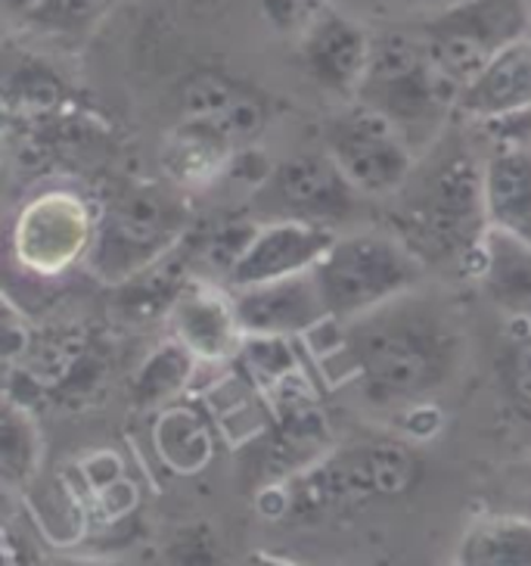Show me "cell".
Returning a JSON list of instances; mask_svg holds the SVG:
<instances>
[{"mask_svg":"<svg viewBox=\"0 0 531 566\" xmlns=\"http://www.w3.org/2000/svg\"><path fill=\"white\" fill-rule=\"evenodd\" d=\"M411 293L339 321L346 334L336 339V358L373 405L407 408L429 399L457 365V327L432 302Z\"/></svg>","mask_w":531,"mask_h":566,"instance_id":"obj_1","label":"cell"},{"mask_svg":"<svg viewBox=\"0 0 531 566\" xmlns=\"http://www.w3.org/2000/svg\"><path fill=\"white\" fill-rule=\"evenodd\" d=\"M354 101L392 118L420 150L457 113L460 84L435 66L420 34L392 32L373 38Z\"/></svg>","mask_w":531,"mask_h":566,"instance_id":"obj_2","label":"cell"},{"mask_svg":"<svg viewBox=\"0 0 531 566\" xmlns=\"http://www.w3.org/2000/svg\"><path fill=\"white\" fill-rule=\"evenodd\" d=\"M187 231L190 209L178 197V184H125L100 206V224L87 268L103 283L118 286L178 250Z\"/></svg>","mask_w":531,"mask_h":566,"instance_id":"obj_3","label":"cell"},{"mask_svg":"<svg viewBox=\"0 0 531 566\" xmlns=\"http://www.w3.org/2000/svg\"><path fill=\"white\" fill-rule=\"evenodd\" d=\"M401 240L426 262L450 259L464 271H476L481 240L488 231L481 166L469 153H454L420 184L399 218Z\"/></svg>","mask_w":531,"mask_h":566,"instance_id":"obj_4","label":"cell"},{"mask_svg":"<svg viewBox=\"0 0 531 566\" xmlns=\"http://www.w3.org/2000/svg\"><path fill=\"white\" fill-rule=\"evenodd\" d=\"M426 262L399 233L336 237L315 274L330 305L332 321H351L376 305L399 300L423 281Z\"/></svg>","mask_w":531,"mask_h":566,"instance_id":"obj_5","label":"cell"},{"mask_svg":"<svg viewBox=\"0 0 531 566\" xmlns=\"http://www.w3.org/2000/svg\"><path fill=\"white\" fill-rule=\"evenodd\" d=\"M100 209L72 184H51L19 206L10 228V250L22 271L60 277L87 262L97 240Z\"/></svg>","mask_w":531,"mask_h":566,"instance_id":"obj_6","label":"cell"},{"mask_svg":"<svg viewBox=\"0 0 531 566\" xmlns=\"http://www.w3.org/2000/svg\"><path fill=\"white\" fill-rule=\"evenodd\" d=\"M525 34H531L525 0H450L420 29L435 66L460 84V91Z\"/></svg>","mask_w":531,"mask_h":566,"instance_id":"obj_7","label":"cell"},{"mask_svg":"<svg viewBox=\"0 0 531 566\" xmlns=\"http://www.w3.org/2000/svg\"><path fill=\"white\" fill-rule=\"evenodd\" d=\"M327 153L342 168L351 187L367 197L399 193L411 181L416 147L411 137L380 109L358 103L336 118L327 132Z\"/></svg>","mask_w":531,"mask_h":566,"instance_id":"obj_8","label":"cell"},{"mask_svg":"<svg viewBox=\"0 0 531 566\" xmlns=\"http://www.w3.org/2000/svg\"><path fill=\"white\" fill-rule=\"evenodd\" d=\"M336 237L339 233L330 224H317L305 218H270L255 228L246 250L233 262L224 286L243 290L311 271L327 255Z\"/></svg>","mask_w":531,"mask_h":566,"instance_id":"obj_9","label":"cell"},{"mask_svg":"<svg viewBox=\"0 0 531 566\" xmlns=\"http://www.w3.org/2000/svg\"><path fill=\"white\" fill-rule=\"evenodd\" d=\"M231 293L246 334L296 339V336L315 334L327 321H332L315 268L293 277H280V281L231 290Z\"/></svg>","mask_w":531,"mask_h":566,"instance_id":"obj_10","label":"cell"},{"mask_svg":"<svg viewBox=\"0 0 531 566\" xmlns=\"http://www.w3.org/2000/svg\"><path fill=\"white\" fill-rule=\"evenodd\" d=\"M373 51V34L358 19L346 17L332 3H320L299 34V56L308 75L332 94H358Z\"/></svg>","mask_w":531,"mask_h":566,"instance_id":"obj_11","label":"cell"},{"mask_svg":"<svg viewBox=\"0 0 531 566\" xmlns=\"http://www.w3.org/2000/svg\"><path fill=\"white\" fill-rule=\"evenodd\" d=\"M258 193H267L270 200L280 202L277 218H305L330 228L351 216L358 197V190L342 175V168L332 163L330 153L323 156L305 153L286 159L274 168V175Z\"/></svg>","mask_w":531,"mask_h":566,"instance_id":"obj_12","label":"cell"},{"mask_svg":"<svg viewBox=\"0 0 531 566\" xmlns=\"http://www.w3.org/2000/svg\"><path fill=\"white\" fill-rule=\"evenodd\" d=\"M168 324L202 365L231 361L246 339L231 290L227 286L221 290L212 281H200V277L187 281L181 296L168 312Z\"/></svg>","mask_w":531,"mask_h":566,"instance_id":"obj_13","label":"cell"},{"mask_svg":"<svg viewBox=\"0 0 531 566\" xmlns=\"http://www.w3.org/2000/svg\"><path fill=\"white\" fill-rule=\"evenodd\" d=\"M183 118L209 122L231 137L236 147H249L267 125V103L249 84L236 82L217 69L193 72L181 84Z\"/></svg>","mask_w":531,"mask_h":566,"instance_id":"obj_14","label":"cell"},{"mask_svg":"<svg viewBox=\"0 0 531 566\" xmlns=\"http://www.w3.org/2000/svg\"><path fill=\"white\" fill-rule=\"evenodd\" d=\"M236 150L240 147L221 128L183 118L178 128L168 132L159 150V166L166 181L178 187H212L227 178Z\"/></svg>","mask_w":531,"mask_h":566,"instance_id":"obj_15","label":"cell"},{"mask_svg":"<svg viewBox=\"0 0 531 566\" xmlns=\"http://www.w3.org/2000/svg\"><path fill=\"white\" fill-rule=\"evenodd\" d=\"M531 106V34L513 41L460 91L457 116L485 118Z\"/></svg>","mask_w":531,"mask_h":566,"instance_id":"obj_16","label":"cell"},{"mask_svg":"<svg viewBox=\"0 0 531 566\" xmlns=\"http://www.w3.org/2000/svg\"><path fill=\"white\" fill-rule=\"evenodd\" d=\"M472 277H479L488 296L507 315L531 327V243L513 233L488 228L481 240L479 262Z\"/></svg>","mask_w":531,"mask_h":566,"instance_id":"obj_17","label":"cell"},{"mask_svg":"<svg viewBox=\"0 0 531 566\" xmlns=\"http://www.w3.org/2000/svg\"><path fill=\"white\" fill-rule=\"evenodd\" d=\"M481 197L488 228L531 243V147L488 153L481 163Z\"/></svg>","mask_w":531,"mask_h":566,"instance_id":"obj_18","label":"cell"},{"mask_svg":"<svg viewBox=\"0 0 531 566\" xmlns=\"http://www.w3.org/2000/svg\"><path fill=\"white\" fill-rule=\"evenodd\" d=\"M152 449L159 461L178 476H197L215 458L212 420L193 401L174 399L156 411L152 420Z\"/></svg>","mask_w":531,"mask_h":566,"instance_id":"obj_19","label":"cell"},{"mask_svg":"<svg viewBox=\"0 0 531 566\" xmlns=\"http://www.w3.org/2000/svg\"><path fill=\"white\" fill-rule=\"evenodd\" d=\"M66 84L47 63H41L34 53H19L7 66L3 78V109L10 122L22 128H41L56 122L66 109Z\"/></svg>","mask_w":531,"mask_h":566,"instance_id":"obj_20","label":"cell"},{"mask_svg":"<svg viewBox=\"0 0 531 566\" xmlns=\"http://www.w3.org/2000/svg\"><path fill=\"white\" fill-rule=\"evenodd\" d=\"M236 361L243 367L246 384L270 401L293 389H308L299 355H296V343L289 336L246 334L243 346L236 352Z\"/></svg>","mask_w":531,"mask_h":566,"instance_id":"obj_21","label":"cell"},{"mask_svg":"<svg viewBox=\"0 0 531 566\" xmlns=\"http://www.w3.org/2000/svg\"><path fill=\"white\" fill-rule=\"evenodd\" d=\"M457 564L531 566V520H522V516H481L460 538Z\"/></svg>","mask_w":531,"mask_h":566,"instance_id":"obj_22","label":"cell"},{"mask_svg":"<svg viewBox=\"0 0 531 566\" xmlns=\"http://www.w3.org/2000/svg\"><path fill=\"white\" fill-rule=\"evenodd\" d=\"M200 365V358L187 349L178 336H171L162 346H156L150 352V358L137 367V374H134L131 389L137 408L159 411V408H166L174 399H181L183 389L190 386Z\"/></svg>","mask_w":531,"mask_h":566,"instance_id":"obj_23","label":"cell"},{"mask_svg":"<svg viewBox=\"0 0 531 566\" xmlns=\"http://www.w3.org/2000/svg\"><path fill=\"white\" fill-rule=\"evenodd\" d=\"M41 430L34 423L29 405L17 399L3 401V417H0V473L7 489H25L41 464Z\"/></svg>","mask_w":531,"mask_h":566,"instance_id":"obj_24","label":"cell"},{"mask_svg":"<svg viewBox=\"0 0 531 566\" xmlns=\"http://www.w3.org/2000/svg\"><path fill=\"white\" fill-rule=\"evenodd\" d=\"M364 454L367 476L373 483L376 499H399L404 492H411L420 476L416 454L401 442H367L361 446Z\"/></svg>","mask_w":531,"mask_h":566,"instance_id":"obj_25","label":"cell"},{"mask_svg":"<svg viewBox=\"0 0 531 566\" xmlns=\"http://www.w3.org/2000/svg\"><path fill=\"white\" fill-rule=\"evenodd\" d=\"M113 3L116 0H38L25 13V22L44 32L82 34L94 29Z\"/></svg>","mask_w":531,"mask_h":566,"instance_id":"obj_26","label":"cell"},{"mask_svg":"<svg viewBox=\"0 0 531 566\" xmlns=\"http://www.w3.org/2000/svg\"><path fill=\"white\" fill-rule=\"evenodd\" d=\"M503 392L516 408V415L531 423V327L510 339L500 358Z\"/></svg>","mask_w":531,"mask_h":566,"instance_id":"obj_27","label":"cell"},{"mask_svg":"<svg viewBox=\"0 0 531 566\" xmlns=\"http://www.w3.org/2000/svg\"><path fill=\"white\" fill-rule=\"evenodd\" d=\"M472 125H479L485 144L495 150H525L531 147V106L529 109H513V113H500V116L472 118Z\"/></svg>","mask_w":531,"mask_h":566,"instance_id":"obj_28","label":"cell"},{"mask_svg":"<svg viewBox=\"0 0 531 566\" xmlns=\"http://www.w3.org/2000/svg\"><path fill=\"white\" fill-rule=\"evenodd\" d=\"M323 0H258L262 17L280 34H301Z\"/></svg>","mask_w":531,"mask_h":566,"instance_id":"obj_29","label":"cell"},{"mask_svg":"<svg viewBox=\"0 0 531 566\" xmlns=\"http://www.w3.org/2000/svg\"><path fill=\"white\" fill-rule=\"evenodd\" d=\"M442 423H445V415L429 399L407 405L404 415H401V427L411 436H416V439H432L442 430Z\"/></svg>","mask_w":531,"mask_h":566,"instance_id":"obj_30","label":"cell"},{"mask_svg":"<svg viewBox=\"0 0 531 566\" xmlns=\"http://www.w3.org/2000/svg\"><path fill=\"white\" fill-rule=\"evenodd\" d=\"M3 3H7V7H10L13 13H19V17L25 19V13L32 10V7H34V3H38V0H3Z\"/></svg>","mask_w":531,"mask_h":566,"instance_id":"obj_31","label":"cell"},{"mask_svg":"<svg viewBox=\"0 0 531 566\" xmlns=\"http://www.w3.org/2000/svg\"><path fill=\"white\" fill-rule=\"evenodd\" d=\"M401 3H450V0H401Z\"/></svg>","mask_w":531,"mask_h":566,"instance_id":"obj_32","label":"cell"},{"mask_svg":"<svg viewBox=\"0 0 531 566\" xmlns=\"http://www.w3.org/2000/svg\"><path fill=\"white\" fill-rule=\"evenodd\" d=\"M525 3H529V13H531V0H525Z\"/></svg>","mask_w":531,"mask_h":566,"instance_id":"obj_33","label":"cell"}]
</instances>
